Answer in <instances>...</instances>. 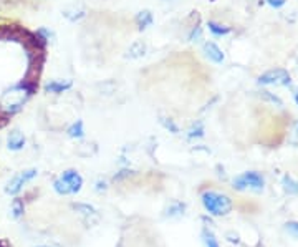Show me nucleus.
Returning <instances> with one entry per match:
<instances>
[{
	"instance_id": "12",
	"label": "nucleus",
	"mask_w": 298,
	"mask_h": 247,
	"mask_svg": "<svg viewBox=\"0 0 298 247\" xmlns=\"http://www.w3.org/2000/svg\"><path fill=\"white\" fill-rule=\"evenodd\" d=\"M136 25H137V28H140V30H144V28H148L151 24H152V13L149 12V10H143V12H140L136 15Z\"/></svg>"
},
{
	"instance_id": "10",
	"label": "nucleus",
	"mask_w": 298,
	"mask_h": 247,
	"mask_svg": "<svg viewBox=\"0 0 298 247\" xmlns=\"http://www.w3.org/2000/svg\"><path fill=\"white\" fill-rule=\"evenodd\" d=\"M63 17L68 18L70 22H76L80 18L85 17V10L82 9V7H76V5H70L67 7V9L63 10Z\"/></svg>"
},
{
	"instance_id": "2",
	"label": "nucleus",
	"mask_w": 298,
	"mask_h": 247,
	"mask_svg": "<svg viewBox=\"0 0 298 247\" xmlns=\"http://www.w3.org/2000/svg\"><path fill=\"white\" fill-rule=\"evenodd\" d=\"M83 186V178L73 169H68L65 171L60 178H58L55 183H53V189L62 194V196H67V194H75L82 189Z\"/></svg>"
},
{
	"instance_id": "5",
	"label": "nucleus",
	"mask_w": 298,
	"mask_h": 247,
	"mask_svg": "<svg viewBox=\"0 0 298 247\" xmlns=\"http://www.w3.org/2000/svg\"><path fill=\"white\" fill-rule=\"evenodd\" d=\"M37 174L38 171L37 169H28V171H22L18 173L15 178H12L10 179V183L7 184L5 187V193L7 194H12V196H15L22 191V187H24L27 183H30L32 179L37 178Z\"/></svg>"
},
{
	"instance_id": "19",
	"label": "nucleus",
	"mask_w": 298,
	"mask_h": 247,
	"mask_svg": "<svg viewBox=\"0 0 298 247\" xmlns=\"http://www.w3.org/2000/svg\"><path fill=\"white\" fill-rule=\"evenodd\" d=\"M189 42H201L202 40V27L199 24H194L191 27V32L187 35Z\"/></svg>"
},
{
	"instance_id": "7",
	"label": "nucleus",
	"mask_w": 298,
	"mask_h": 247,
	"mask_svg": "<svg viewBox=\"0 0 298 247\" xmlns=\"http://www.w3.org/2000/svg\"><path fill=\"white\" fill-rule=\"evenodd\" d=\"M71 86H73L71 80H52V82H48L45 85V91L55 93V95H60V93L68 91Z\"/></svg>"
},
{
	"instance_id": "11",
	"label": "nucleus",
	"mask_w": 298,
	"mask_h": 247,
	"mask_svg": "<svg viewBox=\"0 0 298 247\" xmlns=\"http://www.w3.org/2000/svg\"><path fill=\"white\" fill-rule=\"evenodd\" d=\"M146 52H148V45L143 40H137V42H134L133 45L129 47L128 55L131 58H141L143 55H146Z\"/></svg>"
},
{
	"instance_id": "21",
	"label": "nucleus",
	"mask_w": 298,
	"mask_h": 247,
	"mask_svg": "<svg viewBox=\"0 0 298 247\" xmlns=\"http://www.w3.org/2000/svg\"><path fill=\"white\" fill-rule=\"evenodd\" d=\"M159 123L166 128V129H169L171 133H174V135H177L179 133V128H177V125L174 123L171 118H164V116H161V120H159Z\"/></svg>"
},
{
	"instance_id": "17",
	"label": "nucleus",
	"mask_w": 298,
	"mask_h": 247,
	"mask_svg": "<svg viewBox=\"0 0 298 247\" xmlns=\"http://www.w3.org/2000/svg\"><path fill=\"white\" fill-rule=\"evenodd\" d=\"M260 98L262 100H265V101H268V103H272V105H277V106H283V101L277 97V95H273V93H270V91H267V90H264V91H260Z\"/></svg>"
},
{
	"instance_id": "4",
	"label": "nucleus",
	"mask_w": 298,
	"mask_h": 247,
	"mask_svg": "<svg viewBox=\"0 0 298 247\" xmlns=\"http://www.w3.org/2000/svg\"><path fill=\"white\" fill-rule=\"evenodd\" d=\"M260 85H282V86H290L292 85V78H290L288 71L283 68H273L268 70L265 73L259 77Z\"/></svg>"
},
{
	"instance_id": "8",
	"label": "nucleus",
	"mask_w": 298,
	"mask_h": 247,
	"mask_svg": "<svg viewBox=\"0 0 298 247\" xmlns=\"http://www.w3.org/2000/svg\"><path fill=\"white\" fill-rule=\"evenodd\" d=\"M7 146H9V149L12 151H18L25 146V136L22 131H18V129H13V131L9 133V136H7Z\"/></svg>"
},
{
	"instance_id": "3",
	"label": "nucleus",
	"mask_w": 298,
	"mask_h": 247,
	"mask_svg": "<svg viewBox=\"0 0 298 247\" xmlns=\"http://www.w3.org/2000/svg\"><path fill=\"white\" fill-rule=\"evenodd\" d=\"M265 179L262 174L255 171L244 173L241 176H237L234 179V187L237 191H245V189H253V191H262L264 189Z\"/></svg>"
},
{
	"instance_id": "26",
	"label": "nucleus",
	"mask_w": 298,
	"mask_h": 247,
	"mask_svg": "<svg viewBox=\"0 0 298 247\" xmlns=\"http://www.w3.org/2000/svg\"><path fill=\"white\" fill-rule=\"evenodd\" d=\"M293 98H295V103L298 105V90H295V93H293Z\"/></svg>"
},
{
	"instance_id": "9",
	"label": "nucleus",
	"mask_w": 298,
	"mask_h": 247,
	"mask_svg": "<svg viewBox=\"0 0 298 247\" xmlns=\"http://www.w3.org/2000/svg\"><path fill=\"white\" fill-rule=\"evenodd\" d=\"M207 27H209V32L214 35V37H225V35L230 33V28L225 27L219 22H214V20H209L207 22Z\"/></svg>"
},
{
	"instance_id": "1",
	"label": "nucleus",
	"mask_w": 298,
	"mask_h": 247,
	"mask_svg": "<svg viewBox=\"0 0 298 247\" xmlns=\"http://www.w3.org/2000/svg\"><path fill=\"white\" fill-rule=\"evenodd\" d=\"M202 204H204L207 213L212 216H225L232 209V201L229 196L214 191H207L202 194Z\"/></svg>"
},
{
	"instance_id": "25",
	"label": "nucleus",
	"mask_w": 298,
	"mask_h": 247,
	"mask_svg": "<svg viewBox=\"0 0 298 247\" xmlns=\"http://www.w3.org/2000/svg\"><path fill=\"white\" fill-rule=\"evenodd\" d=\"M101 187H103V189H106V183H101V181H98V187H96V189L101 191Z\"/></svg>"
},
{
	"instance_id": "23",
	"label": "nucleus",
	"mask_w": 298,
	"mask_h": 247,
	"mask_svg": "<svg viewBox=\"0 0 298 247\" xmlns=\"http://www.w3.org/2000/svg\"><path fill=\"white\" fill-rule=\"evenodd\" d=\"M285 229H287V232L290 236H293V237L298 239V222H288L285 226Z\"/></svg>"
},
{
	"instance_id": "28",
	"label": "nucleus",
	"mask_w": 298,
	"mask_h": 247,
	"mask_svg": "<svg viewBox=\"0 0 298 247\" xmlns=\"http://www.w3.org/2000/svg\"><path fill=\"white\" fill-rule=\"evenodd\" d=\"M296 135H298V121H296V131H295Z\"/></svg>"
},
{
	"instance_id": "29",
	"label": "nucleus",
	"mask_w": 298,
	"mask_h": 247,
	"mask_svg": "<svg viewBox=\"0 0 298 247\" xmlns=\"http://www.w3.org/2000/svg\"><path fill=\"white\" fill-rule=\"evenodd\" d=\"M0 247H5V245H4V244H2V242H0Z\"/></svg>"
},
{
	"instance_id": "27",
	"label": "nucleus",
	"mask_w": 298,
	"mask_h": 247,
	"mask_svg": "<svg viewBox=\"0 0 298 247\" xmlns=\"http://www.w3.org/2000/svg\"><path fill=\"white\" fill-rule=\"evenodd\" d=\"M38 247H58V245H38Z\"/></svg>"
},
{
	"instance_id": "15",
	"label": "nucleus",
	"mask_w": 298,
	"mask_h": 247,
	"mask_svg": "<svg viewBox=\"0 0 298 247\" xmlns=\"http://www.w3.org/2000/svg\"><path fill=\"white\" fill-rule=\"evenodd\" d=\"M68 136L70 138H82L83 135H85V129H83V121L82 120H78V121H75L73 125H71L70 128H68Z\"/></svg>"
},
{
	"instance_id": "18",
	"label": "nucleus",
	"mask_w": 298,
	"mask_h": 247,
	"mask_svg": "<svg viewBox=\"0 0 298 247\" xmlns=\"http://www.w3.org/2000/svg\"><path fill=\"white\" fill-rule=\"evenodd\" d=\"M24 209H25L24 199H20V198L13 199V202H12V216L15 217V219H18V217L24 214Z\"/></svg>"
},
{
	"instance_id": "30",
	"label": "nucleus",
	"mask_w": 298,
	"mask_h": 247,
	"mask_svg": "<svg viewBox=\"0 0 298 247\" xmlns=\"http://www.w3.org/2000/svg\"><path fill=\"white\" fill-rule=\"evenodd\" d=\"M296 62H298V55H296Z\"/></svg>"
},
{
	"instance_id": "6",
	"label": "nucleus",
	"mask_w": 298,
	"mask_h": 247,
	"mask_svg": "<svg viewBox=\"0 0 298 247\" xmlns=\"http://www.w3.org/2000/svg\"><path fill=\"white\" fill-rule=\"evenodd\" d=\"M202 50H204L206 56L209 58L210 62H214V63H222L224 62L225 55H224V52L215 45L214 42H206L204 47H202Z\"/></svg>"
},
{
	"instance_id": "24",
	"label": "nucleus",
	"mask_w": 298,
	"mask_h": 247,
	"mask_svg": "<svg viewBox=\"0 0 298 247\" xmlns=\"http://www.w3.org/2000/svg\"><path fill=\"white\" fill-rule=\"evenodd\" d=\"M267 4L273 7V9H282V7L287 4V0H267Z\"/></svg>"
},
{
	"instance_id": "16",
	"label": "nucleus",
	"mask_w": 298,
	"mask_h": 247,
	"mask_svg": "<svg viewBox=\"0 0 298 247\" xmlns=\"http://www.w3.org/2000/svg\"><path fill=\"white\" fill-rule=\"evenodd\" d=\"M202 242H204V247H219V242H217L215 236L207 229L202 231Z\"/></svg>"
},
{
	"instance_id": "13",
	"label": "nucleus",
	"mask_w": 298,
	"mask_h": 247,
	"mask_svg": "<svg viewBox=\"0 0 298 247\" xmlns=\"http://www.w3.org/2000/svg\"><path fill=\"white\" fill-rule=\"evenodd\" d=\"M202 136H204V123L195 121L194 125L189 128L187 138H189V140H195V138H202Z\"/></svg>"
},
{
	"instance_id": "14",
	"label": "nucleus",
	"mask_w": 298,
	"mask_h": 247,
	"mask_svg": "<svg viewBox=\"0 0 298 247\" xmlns=\"http://www.w3.org/2000/svg\"><path fill=\"white\" fill-rule=\"evenodd\" d=\"M282 184H283V189H285L288 194H298V183L290 176H283L282 179Z\"/></svg>"
},
{
	"instance_id": "20",
	"label": "nucleus",
	"mask_w": 298,
	"mask_h": 247,
	"mask_svg": "<svg viewBox=\"0 0 298 247\" xmlns=\"http://www.w3.org/2000/svg\"><path fill=\"white\" fill-rule=\"evenodd\" d=\"M184 209H186V206L183 204V202H174V204H171L169 207H168V214L169 217H172V216H181V214H184Z\"/></svg>"
},
{
	"instance_id": "22",
	"label": "nucleus",
	"mask_w": 298,
	"mask_h": 247,
	"mask_svg": "<svg viewBox=\"0 0 298 247\" xmlns=\"http://www.w3.org/2000/svg\"><path fill=\"white\" fill-rule=\"evenodd\" d=\"M37 33H38L40 37H42L43 40H45L47 43H48V42H53V40H55V33H53L52 30H48L47 27H40L38 30H37Z\"/></svg>"
}]
</instances>
